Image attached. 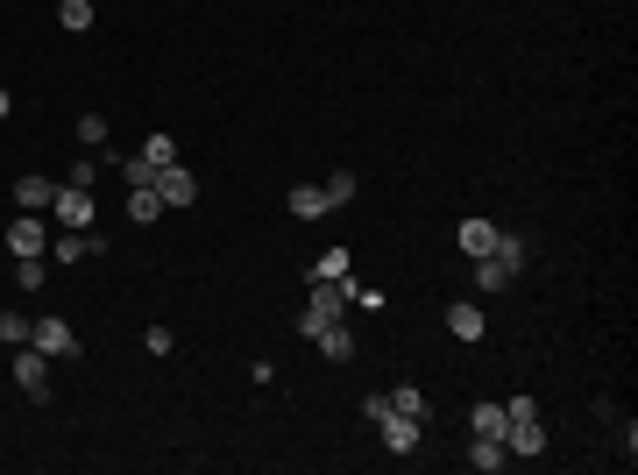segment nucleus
<instances>
[{"instance_id": "nucleus-23", "label": "nucleus", "mask_w": 638, "mask_h": 475, "mask_svg": "<svg viewBox=\"0 0 638 475\" xmlns=\"http://www.w3.org/2000/svg\"><path fill=\"white\" fill-rule=\"evenodd\" d=\"M142 156H149V164H156V171H164V164H178V142H171L164 128H156V135L142 142Z\"/></svg>"}, {"instance_id": "nucleus-24", "label": "nucleus", "mask_w": 638, "mask_h": 475, "mask_svg": "<svg viewBox=\"0 0 638 475\" xmlns=\"http://www.w3.org/2000/svg\"><path fill=\"white\" fill-rule=\"evenodd\" d=\"M348 270H355V256H348V249H327V256L312 263V277H348Z\"/></svg>"}, {"instance_id": "nucleus-5", "label": "nucleus", "mask_w": 638, "mask_h": 475, "mask_svg": "<svg viewBox=\"0 0 638 475\" xmlns=\"http://www.w3.org/2000/svg\"><path fill=\"white\" fill-rule=\"evenodd\" d=\"M376 433H383V447H390V454H412V447L426 440V426H419V419H405V412H383V419H376Z\"/></svg>"}, {"instance_id": "nucleus-12", "label": "nucleus", "mask_w": 638, "mask_h": 475, "mask_svg": "<svg viewBox=\"0 0 638 475\" xmlns=\"http://www.w3.org/2000/svg\"><path fill=\"white\" fill-rule=\"evenodd\" d=\"M312 348L327 355V362H348V355H355V334H348V327L334 320V327H319V334H312Z\"/></svg>"}, {"instance_id": "nucleus-20", "label": "nucleus", "mask_w": 638, "mask_h": 475, "mask_svg": "<svg viewBox=\"0 0 638 475\" xmlns=\"http://www.w3.org/2000/svg\"><path fill=\"white\" fill-rule=\"evenodd\" d=\"M319 192H327V206H348V199H355V171H327V178H319Z\"/></svg>"}, {"instance_id": "nucleus-1", "label": "nucleus", "mask_w": 638, "mask_h": 475, "mask_svg": "<svg viewBox=\"0 0 638 475\" xmlns=\"http://www.w3.org/2000/svg\"><path fill=\"white\" fill-rule=\"evenodd\" d=\"M149 185H156V199H164V213H185V206H199V178H192L185 164H164V171H156Z\"/></svg>"}, {"instance_id": "nucleus-18", "label": "nucleus", "mask_w": 638, "mask_h": 475, "mask_svg": "<svg viewBox=\"0 0 638 475\" xmlns=\"http://www.w3.org/2000/svg\"><path fill=\"white\" fill-rule=\"evenodd\" d=\"M128 220H164V199H156V185H135V192H128Z\"/></svg>"}, {"instance_id": "nucleus-8", "label": "nucleus", "mask_w": 638, "mask_h": 475, "mask_svg": "<svg viewBox=\"0 0 638 475\" xmlns=\"http://www.w3.org/2000/svg\"><path fill=\"white\" fill-rule=\"evenodd\" d=\"M50 199H57V178H43V171L15 178V206H22V213H50Z\"/></svg>"}, {"instance_id": "nucleus-4", "label": "nucleus", "mask_w": 638, "mask_h": 475, "mask_svg": "<svg viewBox=\"0 0 638 475\" xmlns=\"http://www.w3.org/2000/svg\"><path fill=\"white\" fill-rule=\"evenodd\" d=\"M29 348H43L50 362H71V355H78V334H71V320H36Z\"/></svg>"}, {"instance_id": "nucleus-3", "label": "nucleus", "mask_w": 638, "mask_h": 475, "mask_svg": "<svg viewBox=\"0 0 638 475\" xmlns=\"http://www.w3.org/2000/svg\"><path fill=\"white\" fill-rule=\"evenodd\" d=\"M8 249H15V256H50V220H43V213L8 220Z\"/></svg>"}, {"instance_id": "nucleus-25", "label": "nucleus", "mask_w": 638, "mask_h": 475, "mask_svg": "<svg viewBox=\"0 0 638 475\" xmlns=\"http://www.w3.org/2000/svg\"><path fill=\"white\" fill-rule=\"evenodd\" d=\"M78 142H93V149H107V114H78Z\"/></svg>"}, {"instance_id": "nucleus-2", "label": "nucleus", "mask_w": 638, "mask_h": 475, "mask_svg": "<svg viewBox=\"0 0 638 475\" xmlns=\"http://www.w3.org/2000/svg\"><path fill=\"white\" fill-rule=\"evenodd\" d=\"M15 390H22V398H50V355L43 348H15Z\"/></svg>"}, {"instance_id": "nucleus-21", "label": "nucleus", "mask_w": 638, "mask_h": 475, "mask_svg": "<svg viewBox=\"0 0 638 475\" xmlns=\"http://www.w3.org/2000/svg\"><path fill=\"white\" fill-rule=\"evenodd\" d=\"M36 334V320H22V312H0V348H22Z\"/></svg>"}, {"instance_id": "nucleus-15", "label": "nucleus", "mask_w": 638, "mask_h": 475, "mask_svg": "<svg viewBox=\"0 0 638 475\" xmlns=\"http://www.w3.org/2000/svg\"><path fill=\"white\" fill-rule=\"evenodd\" d=\"M475 291H511V270L497 256H475Z\"/></svg>"}, {"instance_id": "nucleus-26", "label": "nucleus", "mask_w": 638, "mask_h": 475, "mask_svg": "<svg viewBox=\"0 0 638 475\" xmlns=\"http://www.w3.org/2000/svg\"><path fill=\"white\" fill-rule=\"evenodd\" d=\"M142 348H149V355H171L178 341H171V327H149V334H142Z\"/></svg>"}, {"instance_id": "nucleus-10", "label": "nucleus", "mask_w": 638, "mask_h": 475, "mask_svg": "<svg viewBox=\"0 0 638 475\" xmlns=\"http://www.w3.org/2000/svg\"><path fill=\"white\" fill-rule=\"evenodd\" d=\"M284 206H291V220H319V213H334L319 185H291V192H284Z\"/></svg>"}, {"instance_id": "nucleus-19", "label": "nucleus", "mask_w": 638, "mask_h": 475, "mask_svg": "<svg viewBox=\"0 0 638 475\" xmlns=\"http://www.w3.org/2000/svg\"><path fill=\"white\" fill-rule=\"evenodd\" d=\"M100 178H107V164H100V156H78V164L64 171V185H78V192H93Z\"/></svg>"}, {"instance_id": "nucleus-6", "label": "nucleus", "mask_w": 638, "mask_h": 475, "mask_svg": "<svg viewBox=\"0 0 638 475\" xmlns=\"http://www.w3.org/2000/svg\"><path fill=\"white\" fill-rule=\"evenodd\" d=\"M50 213H57V227H93V192H78V185H57Z\"/></svg>"}, {"instance_id": "nucleus-7", "label": "nucleus", "mask_w": 638, "mask_h": 475, "mask_svg": "<svg viewBox=\"0 0 638 475\" xmlns=\"http://www.w3.org/2000/svg\"><path fill=\"white\" fill-rule=\"evenodd\" d=\"M447 334H454V341H483V334H490L483 305H475V298H454V305H447Z\"/></svg>"}, {"instance_id": "nucleus-11", "label": "nucleus", "mask_w": 638, "mask_h": 475, "mask_svg": "<svg viewBox=\"0 0 638 475\" xmlns=\"http://www.w3.org/2000/svg\"><path fill=\"white\" fill-rule=\"evenodd\" d=\"M511 454H504V440H483V433H468V468H483V475H497Z\"/></svg>"}, {"instance_id": "nucleus-13", "label": "nucleus", "mask_w": 638, "mask_h": 475, "mask_svg": "<svg viewBox=\"0 0 638 475\" xmlns=\"http://www.w3.org/2000/svg\"><path fill=\"white\" fill-rule=\"evenodd\" d=\"M497 234H504L497 220H461V249H468V256H490V249H497Z\"/></svg>"}, {"instance_id": "nucleus-14", "label": "nucleus", "mask_w": 638, "mask_h": 475, "mask_svg": "<svg viewBox=\"0 0 638 475\" xmlns=\"http://www.w3.org/2000/svg\"><path fill=\"white\" fill-rule=\"evenodd\" d=\"M383 398H390V412H405V419H419V426H426V412H433V405H426V390H412V383L383 390Z\"/></svg>"}, {"instance_id": "nucleus-9", "label": "nucleus", "mask_w": 638, "mask_h": 475, "mask_svg": "<svg viewBox=\"0 0 638 475\" xmlns=\"http://www.w3.org/2000/svg\"><path fill=\"white\" fill-rule=\"evenodd\" d=\"M504 426H511V412H504L497 398H483V405L468 412V433H483V440H504Z\"/></svg>"}, {"instance_id": "nucleus-27", "label": "nucleus", "mask_w": 638, "mask_h": 475, "mask_svg": "<svg viewBox=\"0 0 638 475\" xmlns=\"http://www.w3.org/2000/svg\"><path fill=\"white\" fill-rule=\"evenodd\" d=\"M8 114H15V100H8V86H0V121H8Z\"/></svg>"}, {"instance_id": "nucleus-22", "label": "nucleus", "mask_w": 638, "mask_h": 475, "mask_svg": "<svg viewBox=\"0 0 638 475\" xmlns=\"http://www.w3.org/2000/svg\"><path fill=\"white\" fill-rule=\"evenodd\" d=\"M43 277H50L43 256H15V284H22V291H43Z\"/></svg>"}, {"instance_id": "nucleus-16", "label": "nucleus", "mask_w": 638, "mask_h": 475, "mask_svg": "<svg viewBox=\"0 0 638 475\" xmlns=\"http://www.w3.org/2000/svg\"><path fill=\"white\" fill-rule=\"evenodd\" d=\"M490 256H497V263H504V270H511V277H518V270H525V256H532V249H525V234H497V249H490Z\"/></svg>"}, {"instance_id": "nucleus-17", "label": "nucleus", "mask_w": 638, "mask_h": 475, "mask_svg": "<svg viewBox=\"0 0 638 475\" xmlns=\"http://www.w3.org/2000/svg\"><path fill=\"white\" fill-rule=\"evenodd\" d=\"M57 22H64L71 36H86V29H93V0H57Z\"/></svg>"}]
</instances>
